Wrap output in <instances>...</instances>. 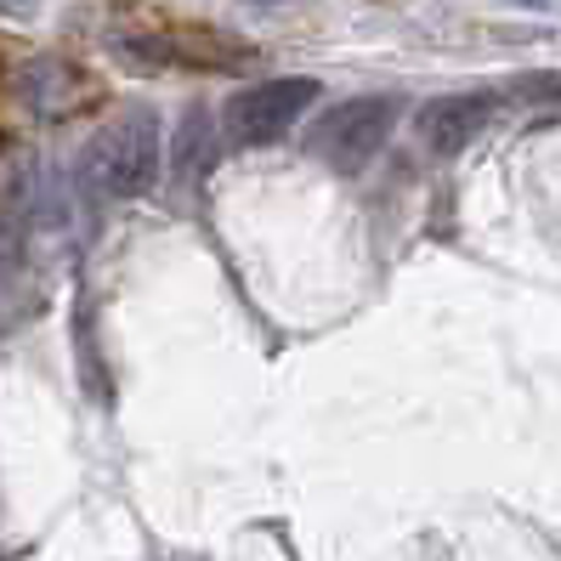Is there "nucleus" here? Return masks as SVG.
Returning <instances> with one entry per match:
<instances>
[{
  "mask_svg": "<svg viewBox=\"0 0 561 561\" xmlns=\"http://www.w3.org/2000/svg\"><path fill=\"white\" fill-rule=\"evenodd\" d=\"M159 119L148 108H125L119 119H108L85 148V176L103 199H142L159 176Z\"/></svg>",
  "mask_w": 561,
  "mask_h": 561,
  "instance_id": "f257e3e1",
  "label": "nucleus"
},
{
  "mask_svg": "<svg viewBox=\"0 0 561 561\" xmlns=\"http://www.w3.org/2000/svg\"><path fill=\"white\" fill-rule=\"evenodd\" d=\"M312 103H318V80H312V75L255 80V85H244V91L227 96V108H221L227 142H233V148H267V142L289 137V130L307 119Z\"/></svg>",
  "mask_w": 561,
  "mask_h": 561,
  "instance_id": "f03ea898",
  "label": "nucleus"
},
{
  "mask_svg": "<svg viewBox=\"0 0 561 561\" xmlns=\"http://www.w3.org/2000/svg\"><path fill=\"white\" fill-rule=\"evenodd\" d=\"M391 119H398V103L391 96H346V103L323 108L307 130V153L318 164H329V171H363L391 137Z\"/></svg>",
  "mask_w": 561,
  "mask_h": 561,
  "instance_id": "7ed1b4c3",
  "label": "nucleus"
},
{
  "mask_svg": "<svg viewBox=\"0 0 561 561\" xmlns=\"http://www.w3.org/2000/svg\"><path fill=\"white\" fill-rule=\"evenodd\" d=\"M488 119H493V96L488 91H459V96H437V103L425 108L420 130H425V148L437 159H448V153H466Z\"/></svg>",
  "mask_w": 561,
  "mask_h": 561,
  "instance_id": "20e7f679",
  "label": "nucleus"
},
{
  "mask_svg": "<svg viewBox=\"0 0 561 561\" xmlns=\"http://www.w3.org/2000/svg\"><path fill=\"white\" fill-rule=\"evenodd\" d=\"M511 91L516 96H534V103H561V75H522Z\"/></svg>",
  "mask_w": 561,
  "mask_h": 561,
  "instance_id": "39448f33",
  "label": "nucleus"
},
{
  "mask_svg": "<svg viewBox=\"0 0 561 561\" xmlns=\"http://www.w3.org/2000/svg\"><path fill=\"white\" fill-rule=\"evenodd\" d=\"M35 7H41V0H0V12H7V18H35Z\"/></svg>",
  "mask_w": 561,
  "mask_h": 561,
  "instance_id": "423d86ee",
  "label": "nucleus"
},
{
  "mask_svg": "<svg viewBox=\"0 0 561 561\" xmlns=\"http://www.w3.org/2000/svg\"><path fill=\"white\" fill-rule=\"evenodd\" d=\"M516 7H539V12H556L561 0H516Z\"/></svg>",
  "mask_w": 561,
  "mask_h": 561,
  "instance_id": "0eeeda50",
  "label": "nucleus"
}]
</instances>
